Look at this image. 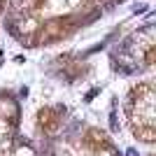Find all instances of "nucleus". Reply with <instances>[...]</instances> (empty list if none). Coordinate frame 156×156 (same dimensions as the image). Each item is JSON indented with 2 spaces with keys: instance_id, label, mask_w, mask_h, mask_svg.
Here are the masks:
<instances>
[{
  "instance_id": "1",
  "label": "nucleus",
  "mask_w": 156,
  "mask_h": 156,
  "mask_svg": "<svg viewBox=\"0 0 156 156\" xmlns=\"http://www.w3.org/2000/svg\"><path fill=\"white\" fill-rule=\"evenodd\" d=\"M16 119H19V105H16V100L2 96L0 98V121L16 124Z\"/></svg>"
},
{
  "instance_id": "3",
  "label": "nucleus",
  "mask_w": 156,
  "mask_h": 156,
  "mask_svg": "<svg viewBox=\"0 0 156 156\" xmlns=\"http://www.w3.org/2000/svg\"><path fill=\"white\" fill-rule=\"evenodd\" d=\"M12 156H35V149L28 144H19L16 149H12Z\"/></svg>"
},
{
  "instance_id": "2",
  "label": "nucleus",
  "mask_w": 156,
  "mask_h": 156,
  "mask_svg": "<svg viewBox=\"0 0 156 156\" xmlns=\"http://www.w3.org/2000/svg\"><path fill=\"white\" fill-rule=\"evenodd\" d=\"M130 130H133V135H135L140 142H144V144H151L154 137H156L154 128H149V126H137V128H130Z\"/></svg>"
},
{
  "instance_id": "4",
  "label": "nucleus",
  "mask_w": 156,
  "mask_h": 156,
  "mask_svg": "<svg viewBox=\"0 0 156 156\" xmlns=\"http://www.w3.org/2000/svg\"><path fill=\"white\" fill-rule=\"evenodd\" d=\"M0 5H2V0H0Z\"/></svg>"
}]
</instances>
